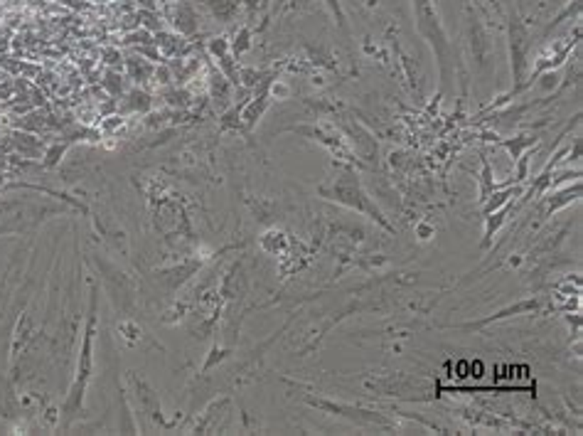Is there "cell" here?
I'll list each match as a JSON object with an SVG mask.
<instances>
[{"mask_svg":"<svg viewBox=\"0 0 583 436\" xmlns=\"http://www.w3.org/2000/svg\"><path fill=\"white\" fill-rule=\"evenodd\" d=\"M96 321H99V294H96V286H91V303H89V321H86L84 328V343H82V355H79V365H77V377H74V385L69 390L67 397V417H77V412L82 409L84 402V392H86V382L91 377V365H94V355H91V345H94V335H96Z\"/></svg>","mask_w":583,"mask_h":436,"instance_id":"cell-1","label":"cell"},{"mask_svg":"<svg viewBox=\"0 0 583 436\" xmlns=\"http://www.w3.org/2000/svg\"><path fill=\"white\" fill-rule=\"evenodd\" d=\"M332 200H340V202L352 205V207H357V210H362V212H370L379 225L387 227V222H384V217L379 215V210H376V207H370V202H367L365 193H362V187H359V182H357V176H352V173H345V176L337 180L335 190H332Z\"/></svg>","mask_w":583,"mask_h":436,"instance_id":"cell-2","label":"cell"},{"mask_svg":"<svg viewBox=\"0 0 583 436\" xmlns=\"http://www.w3.org/2000/svg\"><path fill=\"white\" fill-rule=\"evenodd\" d=\"M131 382H133V387H135V399H138L140 409H143V412H146L157 426L170 429V426H173V421H168L163 417V412H160V402H157V395L153 392V387L146 385V382L140 380V377H135V372H131Z\"/></svg>","mask_w":583,"mask_h":436,"instance_id":"cell-3","label":"cell"},{"mask_svg":"<svg viewBox=\"0 0 583 436\" xmlns=\"http://www.w3.org/2000/svg\"><path fill=\"white\" fill-rule=\"evenodd\" d=\"M32 321H30V316L25 313L20 321H17L15 325V333H12V345H10V360H17V355H23L25 350H28V343L32 340Z\"/></svg>","mask_w":583,"mask_h":436,"instance_id":"cell-4","label":"cell"},{"mask_svg":"<svg viewBox=\"0 0 583 436\" xmlns=\"http://www.w3.org/2000/svg\"><path fill=\"white\" fill-rule=\"evenodd\" d=\"M118 328H121V333H126V340H128V343H135V340L140 338V328H138V323H133V321H124Z\"/></svg>","mask_w":583,"mask_h":436,"instance_id":"cell-5","label":"cell"},{"mask_svg":"<svg viewBox=\"0 0 583 436\" xmlns=\"http://www.w3.org/2000/svg\"><path fill=\"white\" fill-rule=\"evenodd\" d=\"M62 155H64V146H55V148L50 151V153H47L45 165H47V168H55V165L59 163V160H62Z\"/></svg>","mask_w":583,"mask_h":436,"instance_id":"cell-6","label":"cell"}]
</instances>
